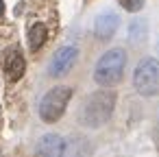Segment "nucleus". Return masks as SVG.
<instances>
[{"instance_id":"5","label":"nucleus","mask_w":159,"mask_h":157,"mask_svg":"<svg viewBox=\"0 0 159 157\" xmlns=\"http://www.w3.org/2000/svg\"><path fill=\"white\" fill-rule=\"evenodd\" d=\"M76 57H79V50H76L74 46H63V48H59V50L55 53V57L50 59L48 74H50V76H61V74L70 72L72 66H74V61H76Z\"/></svg>"},{"instance_id":"9","label":"nucleus","mask_w":159,"mask_h":157,"mask_svg":"<svg viewBox=\"0 0 159 157\" xmlns=\"http://www.w3.org/2000/svg\"><path fill=\"white\" fill-rule=\"evenodd\" d=\"M46 37H48V29H46L42 22H35V24L29 29V48H31V50H39V48L44 46Z\"/></svg>"},{"instance_id":"3","label":"nucleus","mask_w":159,"mask_h":157,"mask_svg":"<svg viewBox=\"0 0 159 157\" xmlns=\"http://www.w3.org/2000/svg\"><path fill=\"white\" fill-rule=\"evenodd\" d=\"M70 98H72V90L70 87H66V85L52 87L39 100V118L44 122H57L66 113V107H68Z\"/></svg>"},{"instance_id":"12","label":"nucleus","mask_w":159,"mask_h":157,"mask_svg":"<svg viewBox=\"0 0 159 157\" xmlns=\"http://www.w3.org/2000/svg\"><path fill=\"white\" fill-rule=\"evenodd\" d=\"M118 2H120L126 11H133V13L139 11V9L144 7V0H118Z\"/></svg>"},{"instance_id":"4","label":"nucleus","mask_w":159,"mask_h":157,"mask_svg":"<svg viewBox=\"0 0 159 157\" xmlns=\"http://www.w3.org/2000/svg\"><path fill=\"white\" fill-rule=\"evenodd\" d=\"M133 85L142 96L159 94V59L155 57L142 59L133 72Z\"/></svg>"},{"instance_id":"2","label":"nucleus","mask_w":159,"mask_h":157,"mask_svg":"<svg viewBox=\"0 0 159 157\" xmlns=\"http://www.w3.org/2000/svg\"><path fill=\"white\" fill-rule=\"evenodd\" d=\"M113 107H116V92H96L85 100L81 120H83L85 127L98 129V127L109 122V118L113 113Z\"/></svg>"},{"instance_id":"1","label":"nucleus","mask_w":159,"mask_h":157,"mask_svg":"<svg viewBox=\"0 0 159 157\" xmlns=\"http://www.w3.org/2000/svg\"><path fill=\"white\" fill-rule=\"evenodd\" d=\"M124 66H126V53L122 48H111L96 61L94 81L102 87H111V85L122 81Z\"/></svg>"},{"instance_id":"10","label":"nucleus","mask_w":159,"mask_h":157,"mask_svg":"<svg viewBox=\"0 0 159 157\" xmlns=\"http://www.w3.org/2000/svg\"><path fill=\"white\" fill-rule=\"evenodd\" d=\"M63 157H89V146L83 142V137H74V142H66Z\"/></svg>"},{"instance_id":"11","label":"nucleus","mask_w":159,"mask_h":157,"mask_svg":"<svg viewBox=\"0 0 159 157\" xmlns=\"http://www.w3.org/2000/svg\"><path fill=\"white\" fill-rule=\"evenodd\" d=\"M144 35H146V22H144V20H133V22L129 24V37L137 44Z\"/></svg>"},{"instance_id":"13","label":"nucleus","mask_w":159,"mask_h":157,"mask_svg":"<svg viewBox=\"0 0 159 157\" xmlns=\"http://www.w3.org/2000/svg\"><path fill=\"white\" fill-rule=\"evenodd\" d=\"M2 13H5V2L0 0V16H2Z\"/></svg>"},{"instance_id":"14","label":"nucleus","mask_w":159,"mask_h":157,"mask_svg":"<svg viewBox=\"0 0 159 157\" xmlns=\"http://www.w3.org/2000/svg\"><path fill=\"white\" fill-rule=\"evenodd\" d=\"M157 50H159V42H157Z\"/></svg>"},{"instance_id":"8","label":"nucleus","mask_w":159,"mask_h":157,"mask_svg":"<svg viewBox=\"0 0 159 157\" xmlns=\"http://www.w3.org/2000/svg\"><path fill=\"white\" fill-rule=\"evenodd\" d=\"M5 70H7V76H9L11 81H20L22 74H24V70H26L24 57H22L18 50H13V53L5 59Z\"/></svg>"},{"instance_id":"6","label":"nucleus","mask_w":159,"mask_h":157,"mask_svg":"<svg viewBox=\"0 0 159 157\" xmlns=\"http://www.w3.org/2000/svg\"><path fill=\"white\" fill-rule=\"evenodd\" d=\"M66 153V140L57 133L44 135L35 146V157H63Z\"/></svg>"},{"instance_id":"7","label":"nucleus","mask_w":159,"mask_h":157,"mask_svg":"<svg viewBox=\"0 0 159 157\" xmlns=\"http://www.w3.org/2000/svg\"><path fill=\"white\" fill-rule=\"evenodd\" d=\"M118 26H120V16L113 13V11H102V13L94 20V33H96V37H98L100 42L111 39V37L116 35Z\"/></svg>"}]
</instances>
